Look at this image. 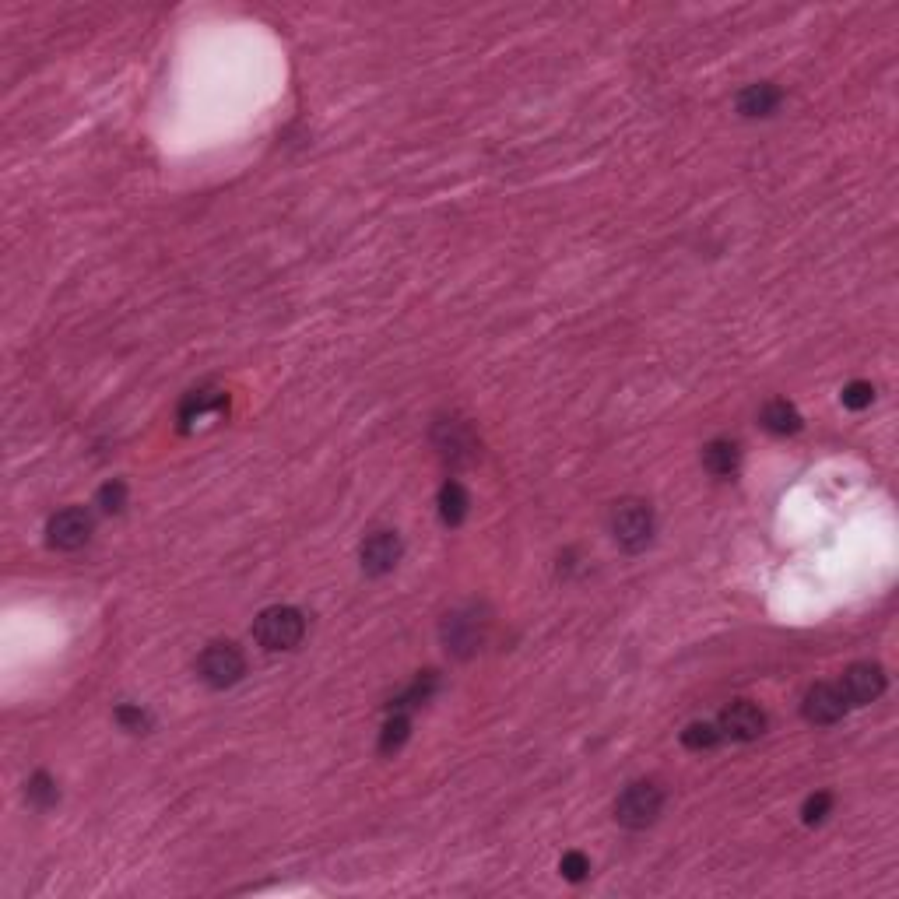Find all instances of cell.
<instances>
[{
  "mask_svg": "<svg viewBox=\"0 0 899 899\" xmlns=\"http://www.w3.org/2000/svg\"><path fill=\"white\" fill-rule=\"evenodd\" d=\"M664 812V791L650 780L629 784L626 791L615 798V819L626 829H647L661 819Z\"/></svg>",
  "mask_w": 899,
  "mask_h": 899,
  "instance_id": "cell-3",
  "label": "cell"
},
{
  "mask_svg": "<svg viewBox=\"0 0 899 899\" xmlns=\"http://www.w3.org/2000/svg\"><path fill=\"white\" fill-rule=\"evenodd\" d=\"M436 506H439V520H443L446 527H461L471 510V496L461 482L446 478L443 489H439V496H436Z\"/></svg>",
  "mask_w": 899,
  "mask_h": 899,
  "instance_id": "cell-13",
  "label": "cell"
},
{
  "mask_svg": "<svg viewBox=\"0 0 899 899\" xmlns=\"http://www.w3.org/2000/svg\"><path fill=\"white\" fill-rule=\"evenodd\" d=\"M306 636V619L292 605H271L253 619V640L264 650H295Z\"/></svg>",
  "mask_w": 899,
  "mask_h": 899,
  "instance_id": "cell-1",
  "label": "cell"
},
{
  "mask_svg": "<svg viewBox=\"0 0 899 899\" xmlns=\"http://www.w3.org/2000/svg\"><path fill=\"white\" fill-rule=\"evenodd\" d=\"M408 734H411V717L404 710H390V717H387V724H383V731H380V756H394V752H401L404 748V741H408Z\"/></svg>",
  "mask_w": 899,
  "mask_h": 899,
  "instance_id": "cell-16",
  "label": "cell"
},
{
  "mask_svg": "<svg viewBox=\"0 0 899 899\" xmlns=\"http://www.w3.org/2000/svg\"><path fill=\"white\" fill-rule=\"evenodd\" d=\"M432 692H436V671H425V675H418L415 682H411L408 689H404L401 696H397L394 703H390V710H404V713H408L411 706L425 703V699H429Z\"/></svg>",
  "mask_w": 899,
  "mask_h": 899,
  "instance_id": "cell-19",
  "label": "cell"
},
{
  "mask_svg": "<svg viewBox=\"0 0 899 899\" xmlns=\"http://www.w3.org/2000/svg\"><path fill=\"white\" fill-rule=\"evenodd\" d=\"M88 538H92V513L81 510V506H67V510L53 513L50 524H46V541L60 552H78Z\"/></svg>",
  "mask_w": 899,
  "mask_h": 899,
  "instance_id": "cell-6",
  "label": "cell"
},
{
  "mask_svg": "<svg viewBox=\"0 0 899 899\" xmlns=\"http://www.w3.org/2000/svg\"><path fill=\"white\" fill-rule=\"evenodd\" d=\"M741 464V446L734 439H710L703 446V468L713 478H731Z\"/></svg>",
  "mask_w": 899,
  "mask_h": 899,
  "instance_id": "cell-12",
  "label": "cell"
},
{
  "mask_svg": "<svg viewBox=\"0 0 899 899\" xmlns=\"http://www.w3.org/2000/svg\"><path fill=\"white\" fill-rule=\"evenodd\" d=\"M485 626L489 622L478 615V608H461V612L443 619V643L454 657H471L485 643Z\"/></svg>",
  "mask_w": 899,
  "mask_h": 899,
  "instance_id": "cell-5",
  "label": "cell"
},
{
  "mask_svg": "<svg viewBox=\"0 0 899 899\" xmlns=\"http://www.w3.org/2000/svg\"><path fill=\"white\" fill-rule=\"evenodd\" d=\"M95 506H99L102 513H109V517H116V513H123V506H127V485H123L120 478H113V482H106L99 492H95Z\"/></svg>",
  "mask_w": 899,
  "mask_h": 899,
  "instance_id": "cell-21",
  "label": "cell"
},
{
  "mask_svg": "<svg viewBox=\"0 0 899 899\" xmlns=\"http://www.w3.org/2000/svg\"><path fill=\"white\" fill-rule=\"evenodd\" d=\"M784 102V92H780L773 81H759V85H748L745 92L738 95V113L756 120V116H773Z\"/></svg>",
  "mask_w": 899,
  "mask_h": 899,
  "instance_id": "cell-11",
  "label": "cell"
},
{
  "mask_svg": "<svg viewBox=\"0 0 899 899\" xmlns=\"http://www.w3.org/2000/svg\"><path fill=\"white\" fill-rule=\"evenodd\" d=\"M829 812H833V794L829 791L808 794L805 805H801V822H805V826H822V822L829 819Z\"/></svg>",
  "mask_w": 899,
  "mask_h": 899,
  "instance_id": "cell-22",
  "label": "cell"
},
{
  "mask_svg": "<svg viewBox=\"0 0 899 899\" xmlns=\"http://www.w3.org/2000/svg\"><path fill=\"white\" fill-rule=\"evenodd\" d=\"M840 401H843V408H850V411H864L871 401H875V387H871L868 380H854L843 387Z\"/></svg>",
  "mask_w": 899,
  "mask_h": 899,
  "instance_id": "cell-24",
  "label": "cell"
},
{
  "mask_svg": "<svg viewBox=\"0 0 899 899\" xmlns=\"http://www.w3.org/2000/svg\"><path fill=\"white\" fill-rule=\"evenodd\" d=\"M759 422H763V429L773 432V436H794V432L805 429L801 411L794 408L791 401H784V397H777V401L766 404L763 415H759Z\"/></svg>",
  "mask_w": 899,
  "mask_h": 899,
  "instance_id": "cell-14",
  "label": "cell"
},
{
  "mask_svg": "<svg viewBox=\"0 0 899 899\" xmlns=\"http://www.w3.org/2000/svg\"><path fill=\"white\" fill-rule=\"evenodd\" d=\"M225 404L229 401H225L222 390H194V394H187V401H183V408H180V425L190 429V425L201 422V418L225 411Z\"/></svg>",
  "mask_w": 899,
  "mask_h": 899,
  "instance_id": "cell-15",
  "label": "cell"
},
{
  "mask_svg": "<svg viewBox=\"0 0 899 899\" xmlns=\"http://www.w3.org/2000/svg\"><path fill=\"white\" fill-rule=\"evenodd\" d=\"M801 713H805L808 724H819V727L840 724L843 713H847V699H843L840 685L815 682L812 689L805 692V699H801Z\"/></svg>",
  "mask_w": 899,
  "mask_h": 899,
  "instance_id": "cell-8",
  "label": "cell"
},
{
  "mask_svg": "<svg viewBox=\"0 0 899 899\" xmlns=\"http://www.w3.org/2000/svg\"><path fill=\"white\" fill-rule=\"evenodd\" d=\"M113 720L123 727V731H130V734H148V731H152V717H148L141 706L120 703V706H116V713H113Z\"/></svg>",
  "mask_w": 899,
  "mask_h": 899,
  "instance_id": "cell-23",
  "label": "cell"
},
{
  "mask_svg": "<svg viewBox=\"0 0 899 899\" xmlns=\"http://www.w3.org/2000/svg\"><path fill=\"white\" fill-rule=\"evenodd\" d=\"M720 741H724V734H720L717 720H692V724H685V731H682V745L692 748V752L717 748Z\"/></svg>",
  "mask_w": 899,
  "mask_h": 899,
  "instance_id": "cell-17",
  "label": "cell"
},
{
  "mask_svg": "<svg viewBox=\"0 0 899 899\" xmlns=\"http://www.w3.org/2000/svg\"><path fill=\"white\" fill-rule=\"evenodd\" d=\"M197 675L211 689H232L236 682H243L246 675V657L236 643H208L197 657Z\"/></svg>",
  "mask_w": 899,
  "mask_h": 899,
  "instance_id": "cell-4",
  "label": "cell"
},
{
  "mask_svg": "<svg viewBox=\"0 0 899 899\" xmlns=\"http://www.w3.org/2000/svg\"><path fill=\"white\" fill-rule=\"evenodd\" d=\"M840 692H843V699H847V706L875 703V699L885 692V671L878 668V664H871V661L850 664V668L843 671Z\"/></svg>",
  "mask_w": 899,
  "mask_h": 899,
  "instance_id": "cell-7",
  "label": "cell"
},
{
  "mask_svg": "<svg viewBox=\"0 0 899 899\" xmlns=\"http://www.w3.org/2000/svg\"><path fill=\"white\" fill-rule=\"evenodd\" d=\"M717 727L731 741H756L766 731V713L756 703H748V699H734L731 706H724Z\"/></svg>",
  "mask_w": 899,
  "mask_h": 899,
  "instance_id": "cell-9",
  "label": "cell"
},
{
  "mask_svg": "<svg viewBox=\"0 0 899 899\" xmlns=\"http://www.w3.org/2000/svg\"><path fill=\"white\" fill-rule=\"evenodd\" d=\"M559 871H562V878H566V882H583V878L590 875L587 854H580V850H569V854H562Z\"/></svg>",
  "mask_w": 899,
  "mask_h": 899,
  "instance_id": "cell-25",
  "label": "cell"
},
{
  "mask_svg": "<svg viewBox=\"0 0 899 899\" xmlns=\"http://www.w3.org/2000/svg\"><path fill=\"white\" fill-rule=\"evenodd\" d=\"M657 517L650 510V503L643 499H626L612 510V538L619 541V548L626 552H643L654 541Z\"/></svg>",
  "mask_w": 899,
  "mask_h": 899,
  "instance_id": "cell-2",
  "label": "cell"
},
{
  "mask_svg": "<svg viewBox=\"0 0 899 899\" xmlns=\"http://www.w3.org/2000/svg\"><path fill=\"white\" fill-rule=\"evenodd\" d=\"M439 432H446V443H439V454L443 457H454V461H464V454H468L471 446V436L461 429V422H443L439 425Z\"/></svg>",
  "mask_w": 899,
  "mask_h": 899,
  "instance_id": "cell-20",
  "label": "cell"
},
{
  "mask_svg": "<svg viewBox=\"0 0 899 899\" xmlns=\"http://www.w3.org/2000/svg\"><path fill=\"white\" fill-rule=\"evenodd\" d=\"M359 562L366 576H387L401 562V538L394 531H373L362 541Z\"/></svg>",
  "mask_w": 899,
  "mask_h": 899,
  "instance_id": "cell-10",
  "label": "cell"
},
{
  "mask_svg": "<svg viewBox=\"0 0 899 899\" xmlns=\"http://www.w3.org/2000/svg\"><path fill=\"white\" fill-rule=\"evenodd\" d=\"M25 798H29V805L32 808H39V812H46V808H53L60 801V791H57V784H53V777L50 773H32L29 777V784H25Z\"/></svg>",
  "mask_w": 899,
  "mask_h": 899,
  "instance_id": "cell-18",
  "label": "cell"
}]
</instances>
